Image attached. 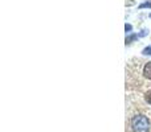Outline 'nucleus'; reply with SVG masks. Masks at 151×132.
<instances>
[{"label": "nucleus", "instance_id": "39448f33", "mask_svg": "<svg viewBox=\"0 0 151 132\" xmlns=\"http://www.w3.org/2000/svg\"><path fill=\"white\" fill-rule=\"evenodd\" d=\"M142 54H145V56H149V54H151V46L145 48L143 52H142Z\"/></svg>", "mask_w": 151, "mask_h": 132}, {"label": "nucleus", "instance_id": "f03ea898", "mask_svg": "<svg viewBox=\"0 0 151 132\" xmlns=\"http://www.w3.org/2000/svg\"><path fill=\"white\" fill-rule=\"evenodd\" d=\"M143 75L145 78L151 81V62H146L143 66Z\"/></svg>", "mask_w": 151, "mask_h": 132}, {"label": "nucleus", "instance_id": "20e7f679", "mask_svg": "<svg viewBox=\"0 0 151 132\" xmlns=\"http://www.w3.org/2000/svg\"><path fill=\"white\" fill-rule=\"evenodd\" d=\"M139 8H151V1H146V3H142L141 5H139Z\"/></svg>", "mask_w": 151, "mask_h": 132}, {"label": "nucleus", "instance_id": "7ed1b4c3", "mask_svg": "<svg viewBox=\"0 0 151 132\" xmlns=\"http://www.w3.org/2000/svg\"><path fill=\"white\" fill-rule=\"evenodd\" d=\"M145 101H146L149 104H151V88L145 94Z\"/></svg>", "mask_w": 151, "mask_h": 132}, {"label": "nucleus", "instance_id": "0eeeda50", "mask_svg": "<svg viewBox=\"0 0 151 132\" xmlns=\"http://www.w3.org/2000/svg\"><path fill=\"white\" fill-rule=\"evenodd\" d=\"M150 17H151V15H150Z\"/></svg>", "mask_w": 151, "mask_h": 132}, {"label": "nucleus", "instance_id": "f257e3e1", "mask_svg": "<svg viewBox=\"0 0 151 132\" xmlns=\"http://www.w3.org/2000/svg\"><path fill=\"white\" fill-rule=\"evenodd\" d=\"M131 128L134 132H150V120L146 115L138 114L131 119Z\"/></svg>", "mask_w": 151, "mask_h": 132}, {"label": "nucleus", "instance_id": "423d86ee", "mask_svg": "<svg viewBox=\"0 0 151 132\" xmlns=\"http://www.w3.org/2000/svg\"><path fill=\"white\" fill-rule=\"evenodd\" d=\"M125 31H126V33H131V31H133L131 24H126V25H125Z\"/></svg>", "mask_w": 151, "mask_h": 132}]
</instances>
